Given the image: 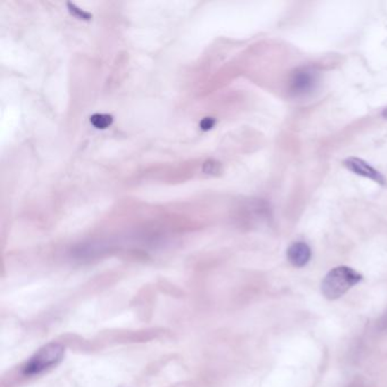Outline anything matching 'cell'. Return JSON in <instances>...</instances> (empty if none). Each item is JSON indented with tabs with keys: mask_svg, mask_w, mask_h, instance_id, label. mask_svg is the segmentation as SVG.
<instances>
[{
	"mask_svg": "<svg viewBox=\"0 0 387 387\" xmlns=\"http://www.w3.org/2000/svg\"><path fill=\"white\" fill-rule=\"evenodd\" d=\"M362 281V275L346 266L335 267L325 276L322 292L326 299L336 300Z\"/></svg>",
	"mask_w": 387,
	"mask_h": 387,
	"instance_id": "obj_1",
	"label": "cell"
},
{
	"mask_svg": "<svg viewBox=\"0 0 387 387\" xmlns=\"http://www.w3.org/2000/svg\"><path fill=\"white\" fill-rule=\"evenodd\" d=\"M65 355L64 346L58 343H50L39 350L23 368L25 375H38L62 361Z\"/></svg>",
	"mask_w": 387,
	"mask_h": 387,
	"instance_id": "obj_2",
	"label": "cell"
},
{
	"mask_svg": "<svg viewBox=\"0 0 387 387\" xmlns=\"http://www.w3.org/2000/svg\"><path fill=\"white\" fill-rule=\"evenodd\" d=\"M317 73L311 68L296 70L290 80V90L296 96H303L314 90L317 84Z\"/></svg>",
	"mask_w": 387,
	"mask_h": 387,
	"instance_id": "obj_3",
	"label": "cell"
},
{
	"mask_svg": "<svg viewBox=\"0 0 387 387\" xmlns=\"http://www.w3.org/2000/svg\"><path fill=\"white\" fill-rule=\"evenodd\" d=\"M344 166L353 173L357 174V175L373 179L379 184L385 185V183H386V179H385L383 174L379 173V170H375L373 166H370L368 163L364 162L362 159L351 157V158L344 160Z\"/></svg>",
	"mask_w": 387,
	"mask_h": 387,
	"instance_id": "obj_4",
	"label": "cell"
},
{
	"mask_svg": "<svg viewBox=\"0 0 387 387\" xmlns=\"http://www.w3.org/2000/svg\"><path fill=\"white\" fill-rule=\"evenodd\" d=\"M311 258V249L305 242H296L288 248V259L294 267L301 268L308 264Z\"/></svg>",
	"mask_w": 387,
	"mask_h": 387,
	"instance_id": "obj_5",
	"label": "cell"
},
{
	"mask_svg": "<svg viewBox=\"0 0 387 387\" xmlns=\"http://www.w3.org/2000/svg\"><path fill=\"white\" fill-rule=\"evenodd\" d=\"M90 122L96 129H105L112 125L113 118L107 114H94L90 118Z\"/></svg>",
	"mask_w": 387,
	"mask_h": 387,
	"instance_id": "obj_6",
	"label": "cell"
},
{
	"mask_svg": "<svg viewBox=\"0 0 387 387\" xmlns=\"http://www.w3.org/2000/svg\"><path fill=\"white\" fill-rule=\"evenodd\" d=\"M68 7H70V12L72 14L75 15L79 18H83V20H89L90 18V15L87 14V13H83L80 11L79 8L72 5V4H68Z\"/></svg>",
	"mask_w": 387,
	"mask_h": 387,
	"instance_id": "obj_7",
	"label": "cell"
},
{
	"mask_svg": "<svg viewBox=\"0 0 387 387\" xmlns=\"http://www.w3.org/2000/svg\"><path fill=\"white\" fill-rule=\"evenodd\" d=\"M215 123H216V120H215L214 118H203V120H201V123H200V127H201L203 131H208V129H212V127H214Z\"/></svg>",
	"mask_w": 387,
	"mask_h": 387,
	"instance_id": "obj_8",
	"label": "cell"
},
{
	"mask_svg": "<svg viewBox=\"0 0 387 387\" xmlns=\"http://www.w3.org/2000/svg\"><path fill=\"white\" fill-rule=\"evenodd\" d=\"M205 167H209L208 170H205V173H218V167L220 164L218 163L207 162L205 164Z\"/></svg>",
	"mask_w": 387,
	"mask_h": 387,
	"instance_id": "obj_9",
	"label": "cell"
},
{
	"mask_svg": "<svg viewBox=\"0 0 387 387\" xmlns=\"http://www.w3.org/2000/svg\"><path fill=\"white\" fill-rule=\"evenodd\" d=\"M383 118H386L387 120V108L384 109V112H383Z\"/></svg>",
	"mask_w": 387,
	"mask_h": 387,
	"instance_id": "obj_10",
	"label": "cell"
}]
</instances>
